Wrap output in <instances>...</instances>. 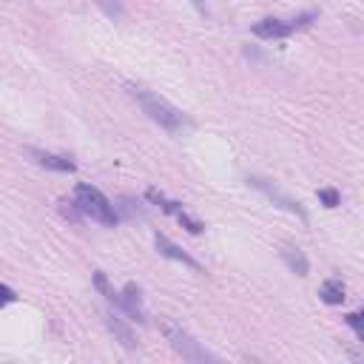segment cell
<instances>
[{
	"instance_id": "obj_7",
	"label": "cell",
	"mask_w": 364,
	"mask_h": 364,
	"mask_svg": "<svg viewBox=\"0 0 364 364\" xmlns=\"http://www.w3.org/2000/svg\"><path fill=\"white\" fill-rule=\"evenodd\" d=\"M29 157L43 165V168H51V171H75V163L65 160V157H57V154H49V151H37V149H29Z\"/></svg>"
},
{
	"instance_id": "obj_8",
	"label": "cell",
	"mask_w": 364,
	"mask_h": 364,
	"mask_svg": "<svg viewBox=\"0 0 364 364\" xmlns=\"http://www.w3.org/2000/svg\"><path fill=\"white\" fill-rule=\"evenodd\" d=\"M282 259H284V265L294 270L296 276H308L310 265H308V256L302 253V248H296V245H284V248H282Z\"/></svg>"
},
{
	"instance_id": "obj_12",
	"label": "cell",
	"mask_w": 364,
	"mask_h": 364,
	"mask_svg": "<svg viewBox=\"0 0 364 364\" xmlns=\"http://www.w3.org/2000/svg\"><path fill=\"white\" fill-rule=\"evenodd\" d=\"M94 4L108 15V18H114V20H123L125 18V12H123V4L120 0H94Z\"/></svg>"
},
{
	"instance_id": "obj_10",
	"label": "cell",
	"mask_w": 364,
	"mask_h": 364,
	"mask_svg": "<svg viewBox=\"0 0 364 364\" xmlns=\"http://www.w3.org/2000/svg\"><path fill=\"white\" fill-rule=\"evenodd\" d=\"M149 199H151V202H157V205H160L165 213H174V216L185 211L180 202H171V199H165V194H163V191H157V188H151V191H149Z\"/></svg>"
},
{
	"instance_id": "obj_13",
	"label": "cell",
	"mask_w": 364,
	"mask_h": 364,
	"mask_svg": "<svg viewBox=\"0 0 364 364\" xmlns=\"http://www.w3.org/2000/svg\"><path fill=\"white\" fill-rule=\"evenodd\" d=\"M319 199L325 202V208H336V205H339V191H333V188H322V191H319Z\"/></svg>"
},
{
	"instance_id": "obj_3",
	"label": "cell",
	"mask_w": 364,
	"mask_h": 364,
	"mask_svg": "<svg viewBox=\"0 0 364 364\" xmlns=\"http://www.w3.org/2000/svg\"><path fill=\"white\" fill-rule=\"evenodd\" d=\"M163 333H165V339L171 341V347L185 358V361H213V356L185 330V327H180L177 322H171V319H165L163 325Z\"/></svg>"
},
{
	"instance_id": "obj_4",
	"label": "cell",
	"mask_w": 364,
	"mask_h": 364,
	"mask_svg": "<svg viewBox=\"0 0 364 364\" xmlns=\"http://www.w3.org/2000/svg\"><path fill=\"white\" fill-rule=\"evenodd\" d=\"M313 20V15H302L299 20H279V18H268V20H259L253 26V34L262 37V40H279V37H287L299 32L302 26H308Z\"/></svg>"
},
{
	"instance_id": "obj_1",
	"label": "cell",
	"mask_w": 364,
	"mask_h": 364,
	"mask_svg": "<svg viewBox=\"0 0 364 364\" xmlns=\"http://www.w3.org/2000/svg\"><path fill=\"white\" fill-rule=\"evenodd\" d=\"M131 94H134V100L139 103V108L149 114L154 123H160L165 131L180 134L182 128H188L185 114H182L174 103H168L165 97H160V94H154V92H145V89H131Z\"/></svg>"
},
{
	"instance_id": "obj_2",
	"label": "cell",
	"mask_w": 364,
	"mask_h": 364,
	"mask_svg": "<svg viewBox=\"0 0 364 364\" xmlns=\"http://www.w3.org/2000/svg\"><path fill=\"white\" fill-rule=\"evenodd\" d=\"M75 205H77L86 216H92L94 222H100V225H106V228H114V225H117V211H114L111 199H108L100 188H94V185H89V182H80V185L75 188Z\"/></svg>"
},
{
	"instance_id": "obj_14",
	"label": "cell",
	"mask_w": 364,
	"mask_h": 364,
	"mask_svg": "<svg viewBox=\"0 0 364 364\" xmlns=\"http://www.w3.org/2000/svg\"><path fill=\"white\" fill-rule=\"evenodd\" d=\"M18 299V294L12 287H6V284H0V308H6V305H12Z\"/></svg>"
},
{
	"instance_id": "obj_6",
	"label": "cell",
	"mask_w": 364,
	"mask_h": 364,
	"mask_svg": "<svg viewBox=\"0 0 364 364\" xmlns=\"http://www.w3.org/2000/svg\"><path fill=\"white\" fill-rule=\"evenodd\" d=\"M251 182H253V185H256L259 191H265V194H268L270 199H276V202H279V205H282L284 211H290V213H299L302 220H305V211L299 208V202H294V199H290L287 194H282V191H279L276 185H270L268 180H251Z\"/></svg>"
},
{
	"instance_id": "obj_9",
	"label": "cell",
	"mask_w": 364,
	"mask_h": 364,
	"mask_svg": "<svg viewBox=\"0 0 364 364\" xmlns=\"http://www.w3.org/2000/svg\"><path fill=\"white\" fill-rule=\"evenodd\" d=\"M319 296H322V302H327V305H341V302H344V284H341V279H327V282L319 287Z\"/></svg>"
},
{
	"instance_id": "obj_5",
	"label": "cell",
	"mask_w": 364,
	"mask_h": 364,
	"mask_svg": "<svg viewBox=\"0 0 364 364\" xmlns=\"http://www.w3.org/2000/svg\"><path fill=\"white\" fill-rule=\"evenodd\" d=\"M154 242H157V251H160V253H163L165 259L182 262V265H188L191 270H202V265H199L196 259H191V256H188V253H185V251H182L180 245H174V242H171V239H168L165 234H157V237H154Z\"/></svg>"
},
{
	"instance_id": "obj_15",
	"label": "cell",
	"mask_w": 364,
	"mask_h": 364,
	"mask_svg": "<svg viewBox=\"0 0 364 364\" xmlns=\"http://www.w3.org/2000/svg\"><path fill=\"white\" fill-rule=\"evenodd\" d=\"M361 319H364L361 313H350V316H347V325L358 333V339H364V325H361Z\"/></svg>"
},
{
	"instance_id": "obj_11",
	"label": "cell",
	"mask_w": 364,
	"mask_h": 364,
	"mask_svg": "<svg viewBox=\"0 0 364 364\" xmlns=\"http://www.w3.org/2000/svg\"><path fill=\"white\" fill-rule=\"evenodd\" d=\"M106 319H108V327L114 330V336H120V341H123L125 347H134V336L128 333V327H125V325H123L117 316H111V313H108Z\"/></svg>"
}]
</instances>
